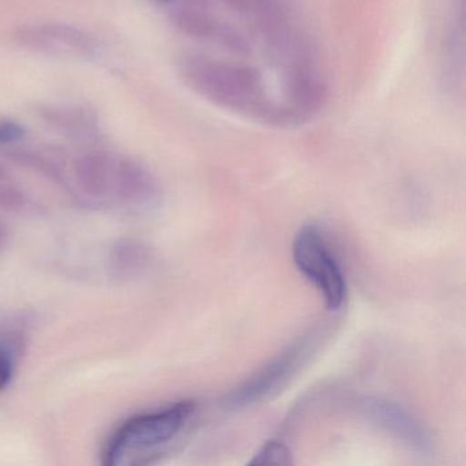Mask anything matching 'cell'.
<instances>
[{
    "label": "cell",
    "instance_id": "6da1fadb",
    "mask_svg": "<svg viewBox=\"0 0 466 466\" xmlns=\"http://www.w3.org/2000/svg\"><path fill=\"white\" fill-rule=\"evenodd\" d=\"M179 72L193 91L226 110L277 127L299 122L290 108L272 99L253 66L190 54L179 62Z\"/></svg>",
    "mask_w": 466,
    "mask_h": 466
},
{
    "label": "cell",
    "instance_id": "7a4b0ae2",
    "mask_svg": "<svg viewBox=\"0 0 466 466\" xmlns=\"http://www.w3.org/2000/svg\"><path fill=\"white\" fill-rule=\"evenodd\" d=\"M196 411L193 400H179L167 408L137 414L114 433L105 452L106 465H119L130 452L146 451L173 441Z\"/></svg>",
    "mask_w": 466,
    "mask_h": 466
},
{
    "label": "cell",
    "instance_id": "3957f363",
    "mask_svg": "<svg viewBox=\"0 0 466 466\" xmlns=\"http://www.w3.org/2000/svg\"><path fill=\"white\" fill-rule=\"evenodd\" d=\"M291 255L297 269L315 286L329 310L345 304L348 285L342 267L318 225H305L294 238Z\"/></svg>",
    "mask_w": 466,
    "mask_h": 466
},
{
    "label": "cell",
    "instance_id": "277c9868",
    "mask_svg": "<svg viewBox=\"0 0 466 466\" xmlns=\"http://www.w3.org/2000/svg\"><path fill=\"white\" fill-rule=\"evenodd\" d=\"M321 331L308 332L282 353L269 360L255 375L223 398L228 409H242L255 405L279 391L304 367L320 343Z\"/></svg>",
    "mask_w": 466,
    "mask_h": 466
},
{
    "label": "cell",
    "instance_id": "5b68a950",
    "mask_svg": "<svg viewBox=\"0 0 466 466\" xmlns=\"http://www.w3.org/2000/svg\"><path fill=\"white\" fill-rule=\"evenodd\" d=\"M350 408L364 421L417 454H432L433 441L427 428L400 403L375 395H357L351 400Z\"/></svg>",
    "mask_w": 466,
    "mask_h": 466
},
{
    "label": "cell",
    "instance_id": "8992f818",
    "mask_svg": "<svg viewBox=\"0 0 466 466\" xmlns=\"http://www.w3.org/2000/svg\"><path fill=\"white\" fill-rule=\"evenodd\" d=\"M171 23L182 34L222 48L233 56H248L252 51L244 32L207 7L182 4L171 12Z\"/></svg>",
    "mask_w": 466,
    "mask_h": 466
},
{
    "label": "cell",
    "instance_id": "52a82bcc",
    "mask_svg": "<svg viewBox=\"0 0 466 466\" xmlns=\"http://www.w3.org/2000/svg\"><path fill=\"white\" fill-rule=\"evenodd\" d=\"M116 166L118 160L106 152H86L78 157L73 166L76 185L91 200L114 204Z\"/></svg>",
    "mask_w": 466,
    "mask_h": 466
},
{
    "label": "cell",
    "instance_id": "ba28073f",
    "mask_svg": "<svg viewBox=\"0 0 466 466\" xmlns=\"http://www.w3.org/2000/svg\"><path fill=\"white\" fill-rule=\"evenodd\" d=\"M160 192L154 177L135 160H118L114 204L129 211L144 212L159 204Z\"/></svg>",
    "mask_w": 466,
    "mask_h": 466
},
{
    "label": "cell",
    "instance_id": "9c48e42d",
    "mask_svg": "<svg viewBox=\"0 0 466 466\" xmlns=\"http://www.w3.org/2000/svg\"><path fill=\"white\" fill-rule=\"evenodd\" d=\"M450 26L447 29L446 43L443 54V80L449 86H457V81L462 80L463 75V35H465V18H463V0L455 5L454 12L450 18Z\"/></svg>",
    "mask_w": 466,
    "mask_h": 466
},
{
    "label": "cell",
    "instance_id": "30bf717a",
    "mask_svg": "<svg viewBox=\"0 0 466 466\" xmlns=\"http://www.w3.org/2000/svg\"><path fill=\"white\" fill-rule=\"evenodd\" d=\"M148 248L135 239H124L114 248L111 269L118 279H133L148 267Z\"/></svg>",
    "mask_w": 466,
    "mask_h": 466
},
{
    "label": "cell",
    "instance_id": "8fae6325",
    "mask_svg": "<svg viewBox=\"0 0 466 466\" xmlns=\"http://www.w3.org/2000/svg\"><path fill=\"white\" fill-rule=\"evenodd\" d=\"M31 39H37V42H50L48 47H56V45H62L61 47H69L78 53L92 54L96 48V43L88 35L77 31V29L69 28L64 25H48L39 28L32 34H28Z\"/></svg>",
    "mask_w": 466,
    "mask_h": 466
},
{
    "label": "cell",
    "instance_id": "7c38bea8",
    "mask_svg": "<svg viewBox=\"0 0 466 466\" xmlns=\"http://www.w3.org/2000/svg\"><path fill=\"white\" fill-rule=\"evenodd\" d=\"M23 353V338L15 329H0V392L15 380Z\"/></svg>",
    "mask_w": 466,
    "mask_h": 466
},
{
    "label": "cell",
    "instance_id": "4fadbf2b",
    "mask_svg": "<svg viewBox=\"0 0 466 466\" xmlns=\"http://www.w3.org/2000/svg\"><path fill=\"white\" fill-rule=\"evenodd\" d=\"M28 206V198L20 185L0 165V208L9 212H23Z\"/></svg>",
    "mask_w": 466,
    "mask_h": 466
},
{
    "label": "cell",
    "instance_id": "5bb4252c",
    "mask_svg": "<svg viewBox=\"0 0 466 466\" xmlns=\"http://www.w3.org/2000/svg\"><path fill=\"white\" fill-rule=\"evenodd\" d=\"M293 452L283 441L271 439L258 450L249 465H291Z\"/></svg>",
    "mask_w": 466,
    "mask_h": 466
},
{
    "label": "cell",
    "instance_id": "9a60e30c",
    "mask_svg": "<svg viewBox=\"0 0 466 466\" xmlns=\"http://www.w3.org/2000/svg\"><path fill=\"white\" fill-rule=\"evenodd\" d=\"M25 129L18 122L0 118V146H15L25 138Z\"/></svg>",
    "mask_w": 466,
    "mask_h": 466
},
{
    "label": "cell",
    "instance_id": "2e32d148",
    "mask_svg": "<svg viewBox=\"0 0 466 466\" xmlns=\"http://www.w3.org/2000/svg\"><path fill=\"white\" fill-rule=\"evenodd\" d=\"M5 239H6V230H5L4 225L0 222V248L4 247Z\"/></svg>",
    "mask_w": 466,
    "mask_h": 466
}]
</instances>
